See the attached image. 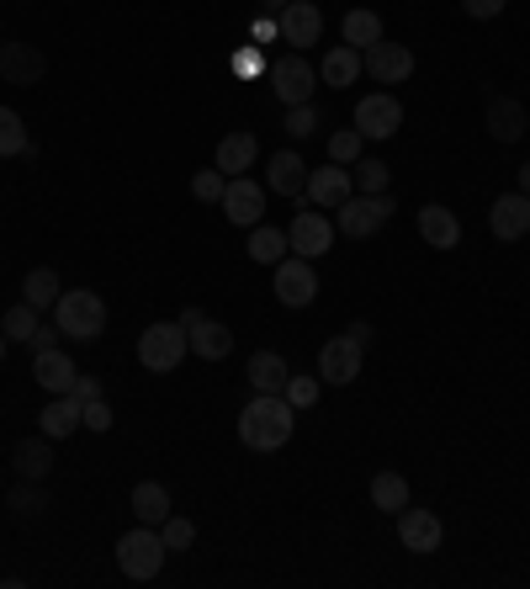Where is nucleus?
<instances>
[{"instance_id":"4be33fe9","label":"nucleus","mask_w":530,"mask_h":589,"mask_svg":"<svg viewBox=\"0 0 530 589\" xmlns=\"http://www.w3.org/2000/svg\"><path fill=\"white\" fill-rule=\"evenodd\" d=\"M488 133H493L499 144H520V139H526V106L514 97H493L488 101Z\"/></svg>"},{"instance_id":"ddd939ff","label":"nucleus","mask_w":530,"mask_h":589,"mask_svg":"<svg viewBox=\"0 0 530 589\" xmlns=\"http://www.w3.org/2000/svg\"><path fill=\"white\" fill-rule=\"evenodd\" d=\"M398 541L425 558V552H435V547L446 541V526H440L435 510H409V505H404V510H398Z\"/></svg>"},{"instance_id":"6ab92c4d","label":"nucleus","mask_w":530,"mask_h":589,"mask_svg":"<svg viewBox=\"0 0 530 589\" xmlns=\"http://www.w3.org/2000/svg\"><path fill=\"white\" fill-rule=\"evenodd\" d=\"M265 171H271V175H265V181H271V192L292 196V202L308 192V165H303V154H297V149H276Z\"/></svg>"},{"instance_id":"bb28decb","label":"nucleus","mask_w":530,"mask_h":589,"mask_svg":"<svg viewBox=\"0 0 530 589\" xmlns=\"http://www.w3.org/2000/svg\"><path fill=\"white\" fill-rule=\"evenodd\" d=\"M287 377L292 372L276 351H255V356H249V388L255 393H282L287 388Z\"/></svg>"},{"instance_id":"4468645a","label":"nucleus","mask_w":530,"mask_h":589,"mask_svg":"<svg viewBox=\"0 0 530 589\" xmlns=\"http://www.w3.org/2000/svg\"><path fill=\"white\" fill-rule=\"evenodd\" d=\"M223 213H228V223H239V229H255V223L265 219V192L249 175H234V181L223 186Z\"/></svg>"},{"instance_id":"79ce46f5","label":"nucleus","mask_w":530,"mask_h":589,"mask_svg":"<svg viewBox=\"0 0 530 589\" xmlns=\"http://www.w3.org/2000/svg\"><path fill=\"white\" fill-rule=\"evenodd\" d=\"M80 425H85V430H112V404H106V398H91V404H85V415H80Z\"/></svg>"},{"instance_id":"7ed1b4c3","label":"nucleus","mask_w":530,"mask_h":589,"mask_svg":"<svg viewBox=\"0 0 530 589\" xmlns=\"http://www.w3.org/2000/svg\"><path fill=\"white\" fill-rule=\"evenodd\" d=\"M165 552H170L165 537H160L154 526H144V520H139L133 531H122V537H118V568L128 573V579H139V585L154 579V573L165 568Z\"/></svg>"},{"instance_id":"1a4fd4ad","label":"nucleus","mask_w":530,"mask_h":589,"mask_svg":"<svg viewBox=\"0 0 530 589\" xmlns=\"http://www.w3.org/2000/svg\"><path fill=\"white\" fill-rule=\"evenodd\" d=\"M276 297L287 303V308H308L318 297V271L308 255H287V261H276Z\"/></svg>"},{"instance_id":"7c9ffc66","label":"nucleus","mask_w":530,"mask_h":589,"mask_svg":"<svg viewBox=\"0 0 530 589\" xmlns=\"http://www.w3.org/2000/svg\"><path fill=\"white\" fill-rule=\"evenodd\" d=\"M339 32H345V43H350V49H371V43H383V17H377V11H345V27H339Z\"/></svg>"},{"instance_id":"6e6552de","label":"nucleus","mask_w":530,"mask_h":589,"mask_svg":"<svg viewBox=\"0 0 530 589\" xmlns=\"http://www.w3.org/2000/svg\"><path fill=\"white\" fill-rule=\"evenodd\" d=\"M287 240H292V255H329V245H335V223L324 219V207L318 213H308V196H297V219H292L287 229Z\"/></svg>"},{"instance_id":"a878e982","label":"nucleus","mask_w":530,"mask_h":589,"mask_svg":"<svg viewBox=\"0 0 530 589\" xmlns=\"http://www.w3.org/2000/svg\"><path fill=\"white\" fill-rule=\"evenodd\" d=\"M186 341H192V351L202 356V362H223V356L234 351V335H228V324H217V319H202L196 329H186Z\"/></svg>"},{"instance_id":"37998d69","label":"nucleus","mask_w":530,"mask_h":589,"mask_svg":"<svg viewBox=\"0 0 530 589\" xmlns=\"http://www.w3.org/2000/svg\"><path fill=\"white\" fill-rule=\"evenodd\" d=\"M261 70H265L261 49H255V43H244V49L234 53V74H244V80H249V74H261Z\"/></svg>"},{"instance_id":"412c9836","label":"nucleus","mask_w":530,"mask_h":589,"mask_svg":"<svg viewBox=\"0 0 530 589\" xmlns=\"http://www.w3.org/2000/svg\"><path fill=\"white\" fill-rule=\"evenodd\" d=\"M419 234H425V245H435V250H457L461 245L457 213H451V207H440V202L419 207Z\"/></svg>"},{"instance_id":"c9c22d12","label":"nucleus","mask_w":530,"mask_h":589,"mask_svg":"<svg viewBox=\"0 0 530 589\" xmlns=\"http://www.w3.org/2000/svg\"><path fill=\"white\" fill-rule=\"evenodd\" d=\"M160 537H165V547H170V552H186V547L196 541V526H192L186 516H175V510H170V516L160 520Z\"/></svg>"},{"instance_id":"ea45409f","label":"nucleus","mask_w":530,"mask_h":589,"mask_svg":"<svg viewBox=\"0 0 530 589\" xmlns=\"http://www.w3.org/2000/svg\"><path fill=\"white\" fill-rule=\"evenodd\" d=\"M223 186H228V175L217 171V165H213V171L192 175V196H196V202H223Z\"/></svg>"},{"instance_id":"393cba45","label":"nucleus","mask_w":530,"mask_h":589,"mask_svg":"<svg viewBox=\"0 0 530 589\" xmlns=\"http://www.w3.org/2000/svg\"><path fill=\"white\" fill-rule=\"evenodd\" d=\"M11 467L22 473V478H32V484H43L53 473V446L49 436H38V441H17V451H11Z\"/></svg>"},{"instance_id":"72a5a7b5","label":"nucleus","mask_w":530,"mask_h":589,"mask_svg":"<svg viewBox=\"0 0 530 589\" xmlns=\"http://www.w3.org/2000/svg\"><path fill=\"white\" fill-rule=\"evenodd\" d=\"M27 123L11 112V106H0V160H11V154H27Z\"/></svg>"},{"instance_id":"0eeeda50","label":"nucleus","mask_w":530,"mask_h":589,"mask_svg":"<svg viewBox=\"0 0 530 589\" xmlns=\"http://www.w3.org/2000/svg\"><path fill=\"white\" fill-rule=\"evenodd\" d=\"M404 128V101L393 91H371V97L356 101V133L361 139H393Z\"/></svg>"},{"instance_id":"3c124183","label":"nucleus","mask_w":530,"mask_h":589,"mask_svg":"<svg viewBox=\"0 0 530 589\" xmlns=\"http://www.w3.org/2000/svg\"><path fill=\"white\" fill-rule=\"evenodd\" d=\"M520 192L530 196V160H526V165H520Z\"/></svg>"},{"instance_id":"09e8293b","label":"nucleus","mask_w":530,"mask_h":589,"mask_svg":"<svg viewBox=\"0 0 530 589\" xmlns=\"http://www.w3.org/2000/svg\"><path fill=\"white\" fill-rule=\"evenodd\" d=\"M276 32H282V27L271 22V17H261V22H255V43H265V38H276Z\"/></svg>"},{"instance_id":"c03bdc74","label":"nucleus","mask_w":530,"mask_h":589,"mask_svg":"<svg viewBox=\"0 0 530 589\" xmlns=\"http://www.w3.org/2000/svg\"><path fill=\"white\" fill-rule=\"evenodd\" d=\"M461 11H467V17H478V22H493V17L504 11V0H461Z\"/></svg>"},{"instance_id":"a211bd4d","label":"nucleus","mask_w":530,"mask_h":589,"mask_svg":"<svg viewBox=\"0 0 530 589\" xmlns=\"http://www.w3.org/2000/svg\"><path fill=\"white\" fill-rule=\"evenodd\" d=\"M80 415H85V404H80L74 393H53L49 409L38 415V430H43L49 441H64V436H74V430H85V425H80Z\"/></svg>"},{"instance_id":"58836bf2","label":"nucleus","mask_w":530,"mask_h":589,"mask_svg":"<svg viewBox=\"0 0 530 589\" xmlns=\"http://www.w3.org/2000/svg\"><path fill=\"white\" fill-rule=\"evenodd\" d=\"M350 181H356V186H361V192H387V165L383 160H356V165H350Z\"/></svg>"},{"instance_id":"f8f14e48","label":"nucleus","mask_w":530,"mask_h":589,"mask_svg":"<svg viewBox=\"0 0 530 589\" xmlns=\"http://www.w3.org/2000/svg\"><path fill=\"white\" fill-rule=\"evenodd\" d=\"M308 202H314V207H324V213H335L339 202H350V196H356V181H350V165H335V160H329V165H318V171H308Z\"/></svg>"},{"instance_id":"2eb2a0df","label":"nucleus","mask_w":530,"mask_h":589,"mask_svg":"<svg viewBox=\"0 0 530 589\" xmlns=\"http://www.w3.org/2000/svg\"><path fill=\"white\" fill-rule=\"evenodd\" d=\"M366 59V74H371V80H383V85H398V80H409L414 74V53L404 49V43H371V49L361 53Z\"/></svg>"},{"instance_id":"f257e3e1","label":"nucleus","mask_w":530,"mask_h":589,"mask_svg":"<svg viewBox=\"0 0 530 589\" xmlns=\"http://www.w3.org/2000/svg\"><path fill=\"white\" fill-rule=\"evenodd\" d=\"M297 430V409H292L282 393H255L239 415V441L249 451H282Z\"/></svg>"},{"instance_id":"9d476101","label":"nucleus","mask_w":530,"mask_h":589,"mask_svg":"<svg viewBox=\"0 0 530 589\" xmlns=\"http://www.w3.org/2000/svg\"><path fill=\"white\" fill-rule=\"evenodd\" d=\"M361 356H366V345H356L350 335H335V341H324V351H318V377L335 383V388H350L361 377Z\"/></svg>"},{"instance_id":"dca6fc26","label":"nucleus","mask_w":530,"mask_h":589,"mask_svg":"<svg viewBox=\"0 0 530 589\" xmlns=\"http://www.w3.org/2000/svg\"><path fill=\"white\" fill-rule=\"evenodd\" d=\"M488 229L499 240H526L530 234V196L526 192H504L493 207H488Z\"/></svg>"},{"instance_id":"5fc2aeb1","label":"nucleus","mask_w":530,"mask_h":589,"mask_svg":"<svg viewBox=\"0 0 530 589\" xmlns=\"http://www.w3.org/2000/svg\"><path fill=\"white\" fill-rule=\"evenodd\" d=\"M0 43H6V38H0Z\"/></svg>"},{"instance_id":"aec40b11","label":"nucleus","mask_w":530,"mask_h":589,"mask_svg":"<svg viewBox=\"0 0 530 589\" xmlns=\"http://www.w3.org/2000/svg\"><path fill=\"white\" fill-rule=\"evenodd\" d=\"M361 70H366L361 49L339 43V49H329V53H324V64H318V80H324L329 91H350V85L361 80Z\"/></svg>"},{"instance_id":"20e7f679","label":"nucleus","mask_w":530,"mask_h":589,"mask_svg":"<svg viewBox=\"0 0 530 589\" xmlns=\"http://www.w3.org/2000/svg\"><path fill=\"white\" fill-rule=\"evenodd\" d=\"M335 234H345V240H371V234H383L387 219H393V196L387 192H356L350 202H339L335 207Z\"/></svg>"},{"instance_id":"e433bc0d","label":"nucleus","mask_w":530,"mask_h":589,"mask_svg":"<svg viewBox=\"0 0 530 589\" xmlns=\"http://www.w3.org/2000/svg\"><path fill=\"white\" fill-rule=\"evenodd\" d=\"M0 329H6V341H32V329H38V308H32V303H17V308H11V314H6V324H0Z\"/></svg>"},{"instance_id":"473e14b6","label":"nucleus","mask_w":530,"mask_h":589,"mask_svg":"<svg viewBox=\"0 0 530 589\" xmlns=\"http://www.w3.org/2000/svg\"><path fill=\"white\" fill-rule=\"evenodd\" d=\"M6 505H11V516H17V520H38L43 510H49V494H43V484L22 478V484L11 489V499H6Z\"/></svg>"},{"instance_id":"a19ab883","label":"nucleus","mask_w":530,"mask_h":589,"mask_svg":"<svg viewBox=\"0 0 530 589\" xmlns=\"http://www.w3.org/2000/svg\"><path fill=\"white\" fill-rule=\"evenodd\" d=\"M314 128H318L314 101H308V106H287V133H292V139H308Z\"/></svg>"},{"instance_id":"5701e85b","label":"nucleus","mask_w":530,"mask_h":589,"mask_svg":"<svg viewBox=\"0 0 530 589\" xmlns=\"http://www.w3.org/2000/svg\"><path fill=\"white\" fill-rule=\"evenodd\" d=\"M32 377H38V388H49L53 393H70L74 388V362L53 345V351H43V356H32Z\"/></svg>"},{"instance_id":"2f4dec72","label":"nucleus","mask_w":530,"mask_h":589,"mask_svg":"<svg viewBox=\"0 0 530 589\" xmlns=\"http://www.w3.org/2000/svg\"><path fill=\"white\" fill-rule=\"evenodd\" d=\"M133 516L144 520V526H160V520L170 516L165 484H139V489H133Z\"/></svg>"},{"instance_id":"de8ad7c7","label":"nucleus","mask_w":530,"mask_h":589,"mask_svg":"<svg viewBox=\"0 0 530 589\" xmlns=\"http://www.w3.org/2000/svg\"><path fill=\"white\" fill-rule=\"evenodd\" d=\"M345 335H350L356 345H371V324H366V319H356L350 329H345Z\"/></svg>"},{"instance_id":"8fccbe9b","label":"nucleus","mask_w":530,"mask_h":589,"mask_svg":"<svg viewBox=\"0 0 530 589\" xmlns=\"http://www.w3.org/2000/svg\"><path fill=\"white\" fill-rule=\"evenodd\" d=\"M202 319H207L202 308H186V314H181V319H175V324H181V329H196V324H202Z\"/></svg>"},{"instance_id":"f3484780","label":"nucleus","mask_w":530,"mask_h":589,"mask_svg":"<svg viewBox=\"0 0 530 589\" xmlns=\"http://www.w3.org/2000/svg\"><path fill=\"white\" fill-rule=\"evenodd\" d=\"M43 70H49V59L32 49V43H0V74L11 80V85H38L43 80Z\"/></svg>"},{"instance_id":"c756f323","label":"nucleus","mask_w":530,"mask_h":589,"mask_svg":"<svg viewBox=\"0 0 530 589\" xmlns=\"http://www.w3.org/2000/svg\"><path fill=\"white\" fill-rule=\"evenodd\" d=\"M371 505L387 510V516H398V510L409 505V478H404V473H393V467L377 473V478H371Z\"/></svg>"},{"instance_id":"f03ea898","label":"nucleus","mask_w":530,"mask_h":589,"mask_svg":"<svg viewBox=\"0 0 530 589\" xmlns=\"http://www.w3.org/2000/svg\"><path fill=\"white\" fill-rule=\"evenodd\" d=\"M53 324H59L64 341L91 345V341H101V329H106V303H101L91 287H74V293H64L53 303Z\"/></svg>"},{"instance_id":"b1692460","label":"nucleus","mask_w":530,"mask_h":589,"mask_svg":"<svg viewBox=\"0 0 530 589\" xmlns=\"http://www.w3.org/2000/svg\"><path fill=\"white\" fill-rule=\"evenodd\" d=\"M255 154H261L255 133H244V128L239 133H223V144H217V171L234 181V175H244L249 165H255Z\"/></svg>"},{"instance_id":"f704fd0d","label":"nucleus","mask_w":530,"mask_h":589,"mask_svg":"<svg viewBox=\"0 0 530 589\" xmlns=\"http://www.w3.org/2000/svg\"><path fill=\"white\" fill-rule=\"evenodd\" d=\"M318 393H324V377H287V388H282V398H287L292 409H314Z\"/></svg>"},{"instance_id":"9b49d317","label":"nucleus","mask_w":530,"mask_h":589,"mask_svg":"<svg viewBox=\"0 0 530 589\" xmlns=\"http://www.w3.org/2000/svg\"><path fill=\"white\" fill-rule=\"evenodd\" d=\"M282 38H287L292 43V53H308L318 43V38H324V11H318V6H308V0H287V6H282Z\"/></svg>"},{"instance_id":"603ef678","label":"nucleus","mask_w":530,"mask_h":589,"mask_svg":"<svg viewBox=\"0 0 530 589\" xmlns=\"http://www.w3.org/2000/svg\"><path fill=\"white\" fill-rule=\"evenodd\" d=\"M261 6H276V11H282V6H287V0H261Z\"/></svg>"},{"instance_id":"39448f33","label":"nucleus","mask_w":530,"mask_h":589,"mask_svg":"<svg viewBox=\"0 0 530 589\" xmlns=\"http://www.w3.org/2000/svg\"><path fill=\"white\" fill-rule=\"evenodd\" d=\"M186 351H192V341H186L181 324H149L144 335H139V367L144 372H175Z\"/></svg>"},{"instance_id":"a18cd8bd","label":"nucleus","mask_w":530,"mask_h":589,"mask_svg":"<svg viewBox=\"0 0 530 589\" xmlns=\"http://www.w3.org/2000/svg\"><path fill=\"white\" fill-rule=\"evenodd\" d=\"M32 356H43V351H53V345H59V324H38V329H32Z\"/></svg>"},{"instance_id":"cd10ccee","label":"nucleus","mask_w":530,"mask_h":589,"mask_svg":"<svg viewBox=\"0 0 530 589\" xmlns=\"http://www.w3.org/2000/svg\"><path fill=\"white\" fill-rule=\"evenodd\" d=\"M59 297H64V287H59V271H53V266L27 271V282H22V303H32V308L43 314V308H53Z\"/></svg>"},{"instance_id":"423d86ee","label":"nucleus","mask_w":530,"mask_h":589,"mask_svg":"<svg viewBox=\"0 0 530 589\" xmlns=\"http://www.w3.org/2000/svg\"><path fill=\"white\" fill-rule=\"evenodd\" d=\"M271 91H276V101H287V106H308V97L318 91V70L308 64V53L276 59L271 64Z\"/></svg>"},{"instance_id":"864d4df0","label":"nucleus","mask_w":530,"mask_h":589,"mask_svg":"<svg viewBox=\"0 0 530 589\" xmlns=\"http://www.w3.org/2000/svg\"><path fill=\"white\" fill-rule=\"evenodd\" d=\"M0 356H6V329H0Z\"/></svg>"},{"instance_id":"4c0bfd02","label":"nucleus","mask_w":530,"mask_h":589,"mask_svg":"<svg viewBox=\"0 0 530 589\" xmlns=\"http://www.w3.org/2000/svg\"><path fill=\"white\" fill-rule=\"evenodd\" d=\"M361 133H356V128H339L335 139H329V160H335V165H356V160H361Z\"/></svg>"},{"instance_id":"c85d7f7f","label":"nucleus","mask_w":530,"mask_h":589,"mask_svg":"<svg viewBox=\"0 0 530 589\" xmlns=\"http://www.w3.org/2000/svg\"><path fill=\"white\" fill-rule=\"evenodd\" d=\"M292 240L282 229H271V223H255L249 229V261H261V266H276V261H287Z\"/></svg>"},{"instance_id":"49530a36","label":"nucleus","mask_w":530,"mask_h":589,"mask_svg":"<svg viewBox=\"0 0 530 589\" xmlns=\"http://www.w3.org/2000/svg\"><path fill=\"white\" fill-rule=\"evenodd\" d=\"M74 398H80V404H91V398H101V377H85V372H74Z\"/></svg>"}]
</instances>
